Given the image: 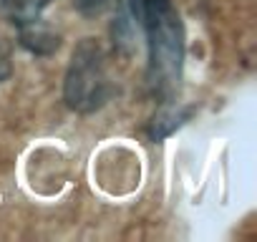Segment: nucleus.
Instances as JSON below:
<instances>
[{"label": "nucleus", "instance_id": "obj_1", "mask_svg": "<svg viewBox=\"0 0 257 242\" xmlns=\"http://www.w3.org/2000/svg\"><path fill=\"white\" fill-rule=\"evenodd\" d=\"M134 23L147 36V86L159 103H172L184 73V26L172 0H142Z\"/></svg>", "mask_w": 257, "mask_h": 242}, {"label": "nucleus", "instance_id": "obj_2", "mask_svg": "<svg viewBox=\"0 0 257 242\" xmlns=\"http://www.w3.org/2000/svg\"><path fill=\"white\" fill-rule=\"evenodd\" d=\"M108 96H111V83L101 43L96 38H81L66 68L63 101L71 111L93 113L108 101Z\"/></svg>", "mask_w": 257, "mask_h": 242}, {"label": "nucleus", "instance_id": "obj_3", "mask_svg": "<svg viewBox=\"0 0 257 242\" xmlns=\"http://www.w3.org/2000/svg\"><path fill=\"white\" fill-rule=\"evenodd\" d=\"M18 41L26 51L36 53V56H51L61 48V36L43 21H33V23H26L18 28Z\"/></svg>", "mask_w": 257, "mask_h": 242}, {"label": "nucleus", "instance_id": "obj_4", "mask_svg": "<svg viewBox=\"0 0 257 242\" xmlns=\"http://www.w3.org/2000/svg\"><path fill=\"white\" fill-rule=\"evenodd\" d=\"M48 6H51V0H0V8H3L6 18L16 28L38 21Z\"/></svg>", "mask_w": 257, "mask_h": 242}, {"label": "nucleus", "instance_id": "obj_5", "mask_svg": "<svg viewBox=\"0 0 257 242\" xmlns=\"http://www.w3.org/2000/svg\"><path fill=\"white\" fill-rule=\"evenodd\" d=\"M189 108H177L172 103H164V108L152 118V127H149V137L154 142H162L164 137H169L174 129H179L184 121L189 118Z\"/></svg>", "mask_w": 257, "mask_h": 242}, {"label": "nucleus", "instance_id": "obj_6", "mask_svg": "<svg viewBox=\"0 0 257 242\" xmlns=\"http://www.w3.org/2000/svg\"><path fill=\"white\" fill-rule=\"evenodd\" d=\"M13 76V51L6 38H0V86Z\"/></svg>", "mask_w": 257, "mask_h": 242}, {"label": "nucleus", "instance_id": "obj_7", "mask_svg": "<svg viewBox=\"0 0 257 242\" xmlns=\"http://www.w3.org/2000/svg\"><path fill=\"white\" fill-rule=\"evenodd\" d=\"M73 6H76L78 13H83V16H96V13L103 11L106 0H73Z\"/></svg>", "mask_w": 257, "mask_h": 242}]
</instances>
